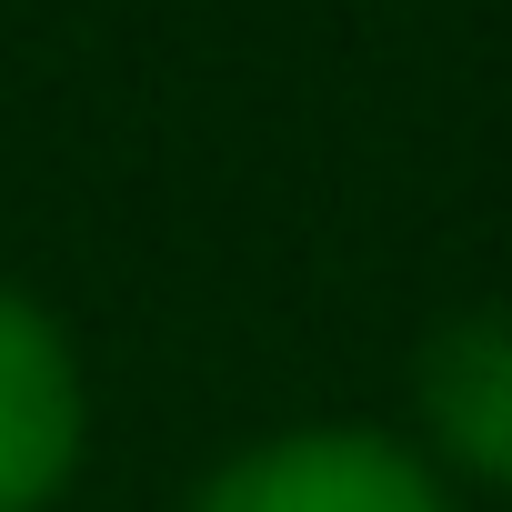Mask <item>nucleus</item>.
<instances>
[{
  "instance_id": "3",
  "label": "nucleus",
  "mask_w": 512,
  "mask_h": 512,
  "mask_svg": "<svg viewBox=\"0 0 512 512\" xmlns=\"http://www.w3.org/2000/svg\"><path fill=\"white\" fill-rule=\"evenodd\" d=\"M412 442L452 492L512 502V302H462L422 332Z\"/></svg>"
},
{
  "instance_id": "1",
  "label": "nucleus",
  "mask_w": 512,
  "mask_h": 512,
  "mask_svg": "<svg viewBox=\"0 0 512 512\" xmlns=\"http://www.w3.org/2000/svg\"><path fill=\"white\" fill-rule=\"evenodd\" d=\"M181 512H462V492L392 422H282L221 452Z\"/></svg>"
},
{
  "instance_id": "2",
  "label": "nucleus",
  "mask_w": 512,
  "mask_h": 512,
  "mask_svg": "<svg viewBox=\"0 0 512 512\" xmlns=\"http://www.w3.org/2000/svg\"><path fill=\"white\" fill-rule=\"evenodd\" d=\"M81 462H91L81 332L31 282H0V512H61Z\"/></svg>"
}]
</instances>
